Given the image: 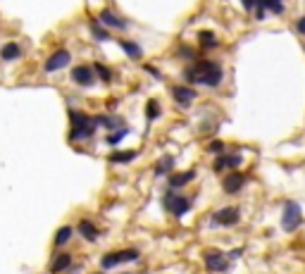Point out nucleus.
Returning <instances> with one entry per match:
<instances>
[{"mask_svg":"<svg viewBox=\"0 0 305 274\" xmlns=\"http://www.w3.org/2000/svg\"><path fill=\"white\" fill-rule=\"evenodd\" d=\"M184 76H186V81H191V83H203V86L215 89V86L222 83L224 72H222V67H220L217 62L198 60L195 65H191V67L184 72Z\"/></svg>","mask_w":305,"mask_h":274,"instance_id":"f257e3e1","label":"nucleus"},{"mask_svg":"<svg viewBox=\"0 0 305 274\" xmlns=\"http://www.w3.org/2000/svg\"><path fill=\"white\" fill-rule=\"evenodd\" d=\"M70 122H72V129H70L72 143H76V141H89V138H93V134H96V129H98L96 119L91 115H86V112H81V110H70Z\"/></svg>","mask_w":305,"mask_h":274,"instance_id":"f03ea898","label":"nucleus"},{"mask_svg":"<svg viewBox=\"0 0 305 274\" xmlns=\"http://www.w3.org/2000/svg\"><path fill=\"white\" fill-rule=\"evenodd\" d=\"M141 258L139 248H124V250H112V253H105L103 260H100V267L103 269H115L119 265H126V262H136Z\"/></svg>","mask_w":305,"mask_h":274,"instance_id":"7ed1b4c3","label":"nucleus"},{"mask_svg":"<svg viewBox=\"0 0 305 274\" xmlns=\"http://www.w3.org/2000/svg\"><path fill=\"white\" fill-rule=\"evenodd\" d=\"M303 224V210L296 200H286L284 203V213H281V229L286 234H293L296 229H300Z\"/></svg>","mask_w":305,"mask_h":274,"instance_id":"20e7f679","label":"nucleus"},{"mask_svg":"<svg viewBox=\"0 0 305 274\" xmlns=\"http://www.w3.org/2000/svg\"><path fill=\"white\" fill-rule=\"evenodd\" d=\"M162 205H165V210L169 215H174V217H184V215L191 210V200L186 198V196H179L177 191H169L162 196Z\"/></svg>","mask_w":305,"mask_h":274,"instance_id":"39448f33","label":"nucleus"},{"mask_svg":"<svg viewBox=\"0 0 305 274\" xmlns=\"http://www.w3.org/2000/svg\"><path fill=\"white\" fill-rule=\"evenodd\" d=\"M72 62V53L67 48H57L48 55V60L43 62V72L46 74H55L60 69H67Z\"/></svg>","mask_w":305,"mask_h":274,"instance_id":"423d86ee","label":"nucleus"},{"mask_svg":"<svg viewBox=\"0 0 305 274\" xmlns=\"http://www.w3.org/2000/svg\"><path fill=\"white\" fill-rule=\"evenodd\" d=\"M238 222H241V210L236 205L220 207V210L212 213V217H210V224L212 226H236Z\"/></svg>","mask_w":305,"mask_h":274,"instance_id":"0eeeda50","label":"nucleus"},{"mask_svg":"<svg viewBox=\"0 0 305 274\" xmlns=\"http://www.w3.org/2000/svg\"><path fill=\"white\" fill-rule=\"evenodd\" d=\"M205 267L212 274H224L231 269V255L222 253V250H210L205 253Z\"/></svg>","mask_w":305,"mask_h":274,"instance_id":"6e6552de","label":"nucleus"},{"mask_svg":"<svg viewBox=\"0 0 305 274\" xmlns=\"http://www.w3.org/2000/svg\"><path fill=\"white\" fill-rule=\"evenodd\" d=\"M72 81L76 83V86H93V81H96V72H93V67H86V65H76L74 69L70 72Z\"/></svg>","mask_w":305,"mask_h":274,"instance_id":"1a4fd4ad","label":"nucleus"},{"mask_svg":"<svg viewBox=\"0 0 305 274\" xmlns=\"http://www.w3.org/2000/svg\"><path fill=\"white\" fill-rule=\"evenodd\" d=\"M246 181H248V179H246V174H243V172H238V170L229 172L227 179L222 181V188H224V193H231V196H234V193H238L243 186H246Z\"/></svg>","mask_w":305,"mask_h":274,"instance_id":"9d476101","label":"nucleus"},{"mask_svg":"<svg viewBox=\"0 0 305 274\" xmlns=\"http://www.w3.org/2000/svg\"><path fill=\"white\" fill-rule=\"evenodd\" d=\"M241 162H243V158L238 153H222V155L215 160V172H224V170L236 172Z\"/></svg>","mask_w":305,"mask_h":274,"instance_id":"9b49d317","label":"nucleus"},{"mask_svg":"<svg viewBox=\"0 0 305 274\" xmlns=\"http://www.w3.org/2000/svg\"><path fill=\"white\" fill-rule=\"evenodd\" d=\"M24 57V48L17 41H7L0 46V60L3 62H17Z\"/></svg>","mask_w":305,"mask_h":274,"instance_id":"f8f14e48","label":"nucleus"},{"mask_svg":"<svg viewBox=\"0 0 305 274\" xmlns=\"http://www.w3.org/2000/svg\"><path fill=\"white\" fill-rule=\"evenodd\" d=\"M76 231L81 236L83 241H89V243H96L98 236H100V229H98L91 219H79V224H76Z\"/></svg>","mask_w":305,"mask_h":274,"instance_id":"ddd939ff","label":"nucleus"},{"mask_svg":"<svg viewBox=\"0 0 305 274\" xmlns=\"http://www.w3.org/2000/svg\"><path fill=\"white\" fill-rule=\"evenodd\" d=\"M98 19H100V24L107 29H119V31H124L129 24H126V19H122V17H117V14L112 12V10H103V12L98 14Z\"/></svg>","mask_w":305,"mask_h":274,"instance_id":"4468645a","label":"nucleus"},{"mask_svg":"<svg viewBox=\"0 0 305 274\" xmlns=\"http://www.w3.org/2000/svg\"><path fill=\"white\" fill-rule=\"evenodd\" d=\"M72 262H74V255L72 253H57L53 258V262H50V274H64L72 267Z\"/></svg>","mask_w":305,"mask_h":274,"instance_id":"2eb2a0df","label":"nucleus"},{"mask_svg":"<svg viewBox=\"0 0 305 274\" xmlns=\"http://www.w3.org/2000/svg\"><path fill=\"white\" fill-rule=\"evenodd\" d=\"M195 89H191V86H174L172 89V98L174 103L179 105H191V100H195Z\"/></svg>","mask_w":305,"mask_h":274,"instance_id":"dca6fc26","label":"nucleus"},{"mask_svg":"<svg viewBox=\"0 0 305 274\" xmlns=\"http://www.w3.org/2000/svg\"><path fill=\"white\" fill-rule=\"evenodd\" d=\"M195 179V172L193 170H184V172H172L169 174V188H181V186H186V184H191Z\"/></svg>","mask_w":305,"mask_h":274,"instance_id":"f3484780","label":"nucleus"},{"mask_svg":"<svg viewBox=\"0 0 305 274\" xmlns=\"http://www.w3.org/2000/svg\"><path fill=\"white\" fill-rule=\"evenodd\" d=\"M93 119H96L98 127H103V129H107V131H117L124 127V122H122L119 117H112V115H96Z\"/></svg>","mask_w":305,"mask_h":274,"instance_id":"a211bd4d","label":"nucleus"},{"mask_svg":"<svg viewBox=\"0 0 305 274\" xmlns=\"http://www.w3.org/2000/svg\"><path fill=\"white\" fill-rule=\"evenodd\" d=\"M72 236H74V229H72L70 224H62L55 231V236H53V246H55V248H64L72 241Z\"/></svg>","mask_w":305,"mask_h":274,"instance_id":"6ab92c4d","label":"nucleus"},{"mask_svg":"<svg viewBox=\"0 0 305 274\" xmlns=\"http://www.w3.org/2000/svg\"><path fill=\"white\" fill-rule=\"evenodd\" d=\"M174 162H177V160L172 158V155H162V158L158 160V164H155V177H169V174H172L174 172Z\"/></svg>","mask_w":305,"mask_h":274,"instance_id":"aec40b11","label":"nucleus"},{"mask_svg":"<svg viewBox=\"0 0 305 274\" xmlns=\"http://www.w3.org/2000/svg\"><path fill=\"white\" fill-rule=\"evenodd\" d=\"M136 155H139L136 151H115V153H110L107 160L112 164H126V162H132V160H136Z\"/></svg>","mask_w":305,"mask_h":274,"instance_id":"412c9836","label":"nucleus"},{"mask_svg":"<svg viewBox=\"0 0 305 274\" xmlns=\"http://www.w3.org/2000/svg\"><path fill=\"white\" fill-rule=\"evenodd\" d=\"M91 34H93V38L100 41V43H105V41H110V38H112L110 31H107V29H105L100 22H96V19L91 22Z\"/></svg>","mask_w":305,"mask_h":274,"instance_id":"4be33fe9","label":"nucleus"},{"mask_svg":"<svg viewBox=\"0 0 305 274\" xmlns=\"http://www.w3.org/2000/svg\"><path fill=\"white\" fill-rule=\"evenodd\" d=\"M119 48L124 50L132 60H141V55H143V50H141L139 43H132V41H119Z\"/></svg>","mask_w":305,"mask_h":274,"instance_id":"5701e85b","label":"nucleus"},{"mask_svg":"<svg viewBox=\"0 0 305 274\" xmlns=\"http://www.w3.org/2000/svg\"><path fill=\"white\" fill-rule=\"evenodd\" d=\"M126 136H129V129H126V127H122V129H117V131H110L105 141H107V145H119Z\"/></svg>","mask_w":305,"mask_h":274,"instance_id":"b1692460","label":"nucleus"},{"mask_svg":"<svg viewBox=\"0 0 305 274\" xmlns=\"http://www.w3.org/2000/svg\"><path fill=\"white\" fill-rule=\"evenodd\" d=\"M257 5L265 7V10H270L272 14H281V12H284V3H281V0H257Z\"/></svg>","mask_w":305,"mask_h":274,"instance_id":"393cba45","label":"nucleus"},{"mask_svg":"<svg viewBox=\"0 0 305 274\" xmlns=\"http://www.w3.org/2000/svg\"><path fill=\"white\" fill-rule=\"evenodd\" d=\"M93 72H96V76L100 79V81H105V83H110V81H112V72H110V67H105L103 62H96V65H93Z\"/></svg>","mask_w":305,"mask_h":274,"instance_id":"a878e982","label":"nucleus"},{"mask_svg":"<svg viewBox=\"0 0 305 274\" xmlns=\"http://www.w3.org/2000/svg\"><path fill=\"white\" fill-rule=\"evenodd\" d=\"M198 41H201L203 48H215V46H217V36L212 34V31H201V34H198Z\"/></svg>","mask_w":305,"mask_h":274,"instance_id":"bb28decb","label":"nucleus"},{"mask_svg":"<svg viewBox=\"0 0 305 274\" xmlns=\"http://www.w3.org/2000/svg\"><path fill=\"white\" fill-rule=\"evenodd\" d=\"M146 117H148V122H152V119H158V117H160V103L155 100V98H150V100H148Z\"/></svg>","mask_w":305,"mask_h":274,"instance_id":"cd10ccee","label":"nucleus"},{"mask_svg":"<svg viewBox=\"0 0 305 274\" xmlns=\"http://www.w3.org/2000/svg\"><path fill=\"white\" fill-rule=\"evenodd\" d=\"M208 151H210V153H217V155H220V153H224V143H222V141H212V143L208 145Z\"/></svg>","mask_w":305,"mask_h":274,"instance_id":"c85d7f7f","label":"nucleus"},{"mask_svg":"<svg viewBox=\"0 0 305 274\" xmlns=\"http://www.w3.org/2000/svg\"><path fill=\"white\" fill-rule=\"evenodd\" d=\"M296 31H298L300 36H305V17H300V19L296 22Z\"/></svg>","mask_w":305,"mask_h":274,"instance_id":"c756f323","label":"nucleus"},{"mask_svg":"<svg viewBox=\"0 0 305 274\" xmlns=\"http://www.w3.org/2000/svg\"><path fill=\"white\" fill-rule=\"evenodd\" d=\"M241 3H243V7H246L248 12H253V10H255V5H257V0H241Z\"/></svg>","mask_w":305,"mask_h":274,"instance_id":"7c9ffc66","label":"nucleus"},{"mask_svg":"<svg viewBox=\"0 0 305 274\" xmlns=\"http://www.w3.org/2000/svg\"><path fill=\"white\" fill-rule=\"evenodd\" d=\"M146 72H148V74H152V76H155V79H160V76H162V74H160V72H158V69L152 67V65H148V67H146Z\"/></svg>","mask_w":305,"mask_h":274,"instance_id":"2f4dec72","label":"nucleus"},{"mask_svg":"<svg viewBox=\"0 0 305 274\" xmlns=\"http://www.w3.org/2000/svg\"><path fill=\"white\" fill-rule=\"evenodd\" d=\"M181 57H195V53L188 48H181Z\"/></svg>","mask_w":305,"mask_h":274,"instance_id":"473e14b6","label":"nucleus"},{"mask_svg":"<svg viewBox=\"0 0 305 274\" xmlns=\"http://www.w3.org/2000/svg\"><path fill=\"white\" fill-rule=\"evenodd\" d=\"M98 274H103V272H98Z\"/></svg>","mask_w":305,"mask_h":274,"instance_id":"72a5a7b5","label":"nucleus"}]
</instances>
